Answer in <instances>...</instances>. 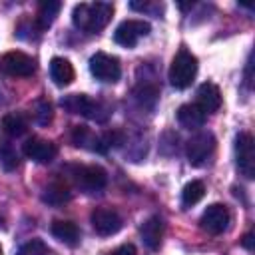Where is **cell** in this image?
<instances>
[{"instance_id": "1", "label": "cell", "mask_w": 255, "mask_h": 255, "mask_svg": "<svg viewBox=\"0 0 255 255\" xmlns=\"http://www.w3.org/2000/svg\"><path fill=\"white\" fill-rule=\"evenodd\" d=\"M112 14H114L112 2H80L74 6L72 20L76 28L90 34H98L110 24Z\"/></svg>"}, {"instance_id": "2", "label": "cell", "mask_w": 255, "mask_h": 255, "mask_svg": "<svg viewBox=\"0 0 255 255\" xmlns=\"http://www.w3.org/2000/svg\"><path fill=\"white\" fill-rule=\"evenodd\" d=\"M197 76V58L187 52L185 48H181L173 60H171V66H169V82L173 88L177 90H185L191 86V82L195 80Z\"/></svg>"}, {"instance_id": "3", "label": "cell", "mask_w": 255, "mask_h": 255, "mask_svg": "<svg viewBox=\"0 0 255 255\" xmlns=\"http://www.w3.org/2000/svg\"><path fill=\"white\" fill-rule=\"evenodd\" d=\"M72 177L86 193H98L108 185V173L100 165H76L72 167Z\"/></svg>"}, {"instance_id": "4", "label": "cell", "mask_w": 255, "mask_h": 255, "mask_svg": "<svg viewBox=\"0 0 255 255\" xmlns=\"http://www.w3.org/2000/svg\"><path fill=\"white\" fill-rule=\"evenodd\" d=\"M235 163L243 177H255V141L247 131H241L235 137Z\"/></svg>"}, {"instance_id": "5", "label": "cell", "mask_w": 255, "mask_h": 255, "mask_svg": "<svg viewBox=\"0 0 255 255\" xmlns=\"http://www.w3.org/2000/svg\"><path fill=\"white\" fill-rule=\"evenodd\" d=\"M62 106L72 112V114H80L84 118H90V120H98V122H104L108 118V112L104 108V104L92 100L90 96L86 94H72V96H66L62 100Z\"/></svg>"}, {"instance_id": "6", "label": "cell", "mask_w": 255, "mask_h": 255, "mask_svg": "<svg viewBox=\"0 0 255 255\" xmlns=\"http://www.w3.org/2000/svg\"><path fill=\"white\" fill-rule=\"evenodd\" d=\"M90 72L96 80L114 84L122 76V66H120V60L116 56H110L106 52H96L90 58Z\"/></svg>"}, {"instance_id": "7", "label": "cell", "mask_w": 255, "mask_h": 255, "mask_svg": "<svg viewBox=\"0 0 255 255\" xmlns=\"http://www.w3.org/2000/svg\"><path fill=\"white\" fill-rule=\"evenodd\" d=\"M215 151V137L211 131H199L195 133L185 147L187 159L191 165H203Z\"/></svg>"}, {"instance_id": "8", "label": "cell", "mask_w": 255, "mask_h": 255, "mask_svg": "<svg viewBox=\"0 0 255 255\" xmlns=\"http://www.w3.org/2000/svg\"><path fill=\"white\" fill-rule=\"evenodd\" d=\"M149 32H151V26H149L147 22L131 18V20H124V22L116 28L114 40H116L120 46H124V48H133V46H135L141 38H145Z\"/></svg>"}, {"instance_id": "9", "label": "cell", "mask_w": 255, "mask_h": 255, "mask_svg": "<svg viewBox=\"0 0 255 255\" xmlns=\"http://www.w3.org/2000/svg\"><path fill=\"white\" fill-rule=\"evenodd\" d=\"M199 223H201V229L207 231L209 235H219V233L227 231V227L231 223V213L223 203H211L203 211Z\"/></svg>"}, {"instance_id": "10", "label": "cell", "mask_w": 255, "mask_h": 255, "mask_svg": "<svg viewBox=\"0 0 255 255\" xmlns=\"http://www.w3.org/2000/svg\"><path fill=\"white\" fill-rule=\"evenodd\" d=\"M0 66L8 76H14V78H28L36 72V62L20 50L6 52L0 60Z\"/></svg>"}, {"instance_id": "11", "label": "cell", "mask_w": 255, "mask_h": 255, "mask_svg": "<svg viewBox=\"0 0 255 255\" xmlns=\"http://www.w3.org/2000/svg\"><path fill=\"white\" fill-rule=\"evenodd\" d=\"M90 219H92L94 231L98 235H102V237L116 235L122 229V225H124L122 215L116 209H112V207H96L92 211V217Z\"/></svg>"}, {"instance_id": "12", "label": "cell", "mask_w": 255, "mask_h": 255, "mask_svg": "<svg viewBox=\"0 0 255 255\" xmlns=\"http://www.w3.org/2000/svg\"><path fill=\"white\" fill-rule=\"evenodd\" d=\"M24 155L36 163H50L58 155V145L50 139L42 137H30L24 143Z\"/></svg>"}, {"instance_id": "13", "label": "cell", "mask_w": 255, "mask_h": 255, "mask_svg": "<svg viewBox=\"0 0 255 255\" xmlns=\"http://www.w3.org/2000/svg\"><path fill=\"white\" fill-rule=\"evenodd\" d=\"M197 106L205 112V114H213L221 108V92L215 84L205 82L197 88Z\"/></svg>"}, {"instance_id": "14", "label": "cell", "mask_w": 255, "mask_h": 255, "mask_svg": "<svg viewBox=\"0 0 255 255\" xmlns=\"http://www.w3.org/2000/svg\"><path fill=\"white\" fill-rule=\"evenodd\" d=\"M139 233H141V241L145 243V247H149L151 251L159 249L161 239H163V221H161V217L153 215V217L145 219Z\"/></svg>"}, {"instance_id": "15", "label": "cell", "mask_w": 255, "mask_h": 255, "mask_svg": "<svg viewBox=\"0 0 255 255\" xmlns=\"http://www.w3.org/2000/svg\"><path fill=\"white\" fill-rule=\"evenodd\" d=\"M50 78L54 80V84L58 88H66L74 82L76 78V72H74V66L70 64V60L66 58H52L50 60Z\"/></svg>"}, {"instance_id": "16", "label": "cell", "mask_w": 255, "mask_h": 255, "mask_svg": "<svg viewBox=\"0 0 255 255\" xmlns=\"http://www.w3.org/2000/svg\"><path fill=\"white\" fill-rule=\"evenodd\" d=\"M207 114L197 106V104H183L177 110V122L185 129H197L205 124Z\"/></svg>"}, {"instance_id": "17", "label": "cell", "mask_w": 255, "mask_h": 255, "mask_svg": "<svg viewBox=\"0 0 255 255\" xmlns=\"http://www.w3.org/2000/svg\"><path fill=\"white\" fill-rule=\"evenodd\" d=\"M60 8H62V4L58 0H44V2H40L38 4V12L34 16V26L40 32L50 28L52 22L56 20V16L60 14Z\"/></svg>"}, {"instance_id": "18", "label": "cell", "mask_w": 255, "mask_h": 255, "mask_svg": "<svg viewBox=\"0 0 255 255\" xmlns=\"http://www.w3.org/2000/svg\"><path fill=\"white\" fill-rule=\"evenodd\" d=\"M52 235L58 241H62V243H66L70 247L78 245V241H80V229H78V225L74 221H64V219L54 221L52 223Z\"/></svg>"}, {"instance_id": "19", "label": "cell", "mask_w": 255, "mask_h": 255, "mask_svg": "<svg viewBox=\"0 0 255 255\" xmlns=\"http://www.w3.org/2000/svg\"><path fill=\"white\" fill-rule=\"evenodd\" d=\"M72 199V191L64 181H52L42 193V201L48 205H64Z\"/></svg>"}, {"instance_id": "20", "label": "cell", "mask_w": 255, "mask_h": 255, "mask_svg": "<svg viewBox=\"0 0 255 255\" xmlns=\"http://www.w3.org/2000/svg\"><path fill=\"white\" fill-rule=\"evenodd\" d=\"M72 137H74V143L80 145V147H88L92 151H106L104 149V143H102V135H96L92 133L86 126H76L74 131H72Z\"/></svg>"}, {"instance_id": "21", "label": "cell", "mask_w": 255, "mask_h": 255, "mask_svg": "<svg viewBox=\"0 0 255 255\" xmlns=\"http://www.w3.org/2000/svg\"><path fill=\"white\" fill-rule=\"evenodd\" d=\"M2 131L10 137H18V135H24L28 131V120L24 114H18V112H12V114H6L2 118Z\"/></svg>"}, {"instance_id": "22", "label": "cell", "mask_w": 255, "mask_h": 255, "mask_svg": "<svg viewBox=\"0 0 255 255\" xmlns=\"http://www.w3.org/2000/svg\"><path fill=\"white\" fill-rule=\"evenodd\" d=\"M203 195H205V185L199 179H193V181L185 183V187L181 191V203L185 207H191V205L199 203L203 199Z\"/></svg>"}, {"instance_id": "23", "label": "cell", "mask_w": 255, "mask_h": 255, "mask_svg": "<svg viewBox=\"0 0 255 255\" xmlns=\"http://www.w3.org/2000/svg\"><path fill=\"white\" fill-rule=\"evenodd\" d=\"M0 165L6 171L18 167V153L8 139H0Z\"/></svg>"}, {"instance_id": "24", "label": "cell", "mask_w": 255, "mask_h": 255, "mask_svg": "<svg viewBox=\"0 0 255 255\" xmlns=\"http://www.w3.org/2000/svg\"><path fill=\"white\" fill-rule=\"evenodd\" d=\"M16 255H50V249L46 247L44 241H40V239H32V241L24 243V245L18 249Z\"/></svg>"}, {"instance_id": "25", "label": "cell", "mask_w": 255, "mask_h": 255, "mask_svg": "<svg viewBox=\"0 0 255 255\" xmlns=\"http://www.w3.org/2000/svg\"><path fill=\"white\" fill-rule=\"evenodd\" d=\"M34 116H36V122H38L40 126L50 124L52 118H54V114H52V106H50L46 100H38V102H36V112H34Z\"/></svg>"}, {"instance_id": "26", "label": "cell", "mask_w": 255, "mask_h": 255, "mask_svg": "<svg viewBox=\"0 0 255 255\" xmlns=\"http://www.w3.org/2000/svg\"><path fill=\"white\" fill-rule=\"evenodd\" d=\"M108 255H135V247L131 245V243H126V245H120V247H116L112 253H108Z\"/></svg>"}, {"instance_id": "27", "label": "cell", "mask_w": 255, "mask_h": 255, "mask_svg": "<svg viewBox=\"0 0 255 255\" xmlns=\"http://www.w3.org/2000/svg\"><path fill=\"white\" fill-rule=\"evenodd\" d=\"M241 243H243V247H245V249L253 251V233H247V235L241 239Z\"/></svg>"}, {"instance_id": "28", "label": "cell", "mask_w": 255, "mask_h": 255, "mask_svg": "<svg viewBox=\"0 0 255 255\" xmlns=\"http://www.w3.org/2000/svg\"><path fill=\"white\" fill-rule=\"evenodd\" d=\"M251 66H253V62L249 60L247 62V86H251Z\"/></svg>"}, {"instance_id": "29", "label": "cell", "mask_w": 255, "mask_h": 255, "mask_svg": "<svg viewBox=\"0 0 255 255\" xmlns=\"http://www.w3.org/2000/svg\"><path fill=\"white\" fill-rule=\"evenodd\" d=\"M0 255H2V245H0Z\"/></svg>"}]
</instances>
